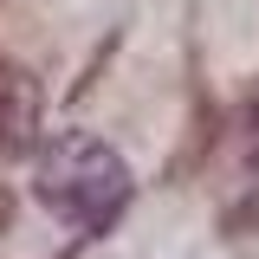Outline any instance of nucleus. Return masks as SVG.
<instances>
[{"mask_svg":"<svg viewBox=\"0 0 259 259\" xmlns=\"http://www.w3.org/2000/svg\"><path fill=\"white\" fill-rule=\"evenodd\" d=\"M39 201L59 214V221L104 233L130 207V162L97 143V136H52V149L39 156Z\"/></svg>","mask_w":259,"mask_h":259,"instance_id":"1","label":"nucleus"}]
</instances>
